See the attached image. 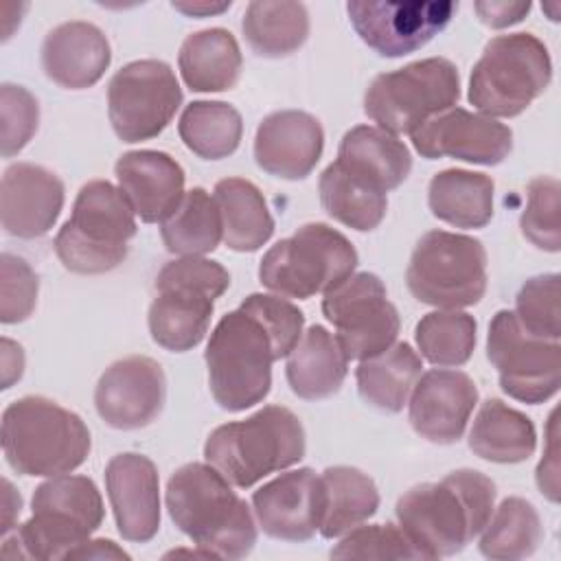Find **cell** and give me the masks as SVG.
Returning <instances> with one entry per match:
<instances>
[{"instance_id": "obj_5", "label": "cell", "mask_w": 561, "mask_h": 561, "mask_svg": "<svg viewBox=\"0 0 561 561\" xmlns=\"http://www.w3.org/2000/svg\"><path fill=\"white\" fill-rule=\"evenodd\" d=\"M280 357L272 331L254 313L241 307L226 313L204 353L213 399L228 412L261 403L272 388V364Z\"/></svg>"}, {"instance_id": "obj_17", "label": "cell", "mask_w": 561, "mask_h": 561, "mask_svg": "<svg viewBox=\"0 0 561 561\" xmlns=\"http://www.w3.org/2000/svg\"><path fill=\"white\" fill-rule=\"evenodd\" d=\"M167 399V377L162 366L145 355L114 362L99 377L94 408L99 416L116 430H138L162 412Z\"/></svg>"}, {"instance_id": "obj_36", "label": "cell", "mask_w": 561, "mask_h": 561, "mask_svg": "<svg viewBox=\"0 0 561 561\" xmlns=\"http://www.w3.org/2000/svg\"><path fill=\"white\" fill-rule=\"evenodd\" d=\"M182 142L204 160H221L237 151L243 121L237 107L224 101H193L178 121Z\"/></svg>"}, {"instance_id": "obj_35", "label": "cell", "mask_w": 561, "mask_h": 561, "mask_svg": "<svg viewBox=\"0 0 561 561\" xmlns=\"http://www.w3.org/2000/svg\"><path fill=\"white\" fill-rule=\"evenodd\" d=\"M160 234L171 254L204 256L217 250L224 232L215 197L202 186L186 191L178 208L160 224Z\"/></svg>"}, {"instance_id": "obj_51", "label": "cell", "mask_w": 561, "mask_h": 561, "mask_svg": "<svg viewBox=\"0 0 561 561\" xmlns=\"http://www.w3.org/2000/svg\"><path fill=\"white\" fill-rule=\"evenodd\" d=\"M173 9L186 13V15H213V13H221L230 7L228 2H171Z\"/></svg>"}, {"instance_id": "obj_23", "label": "cell", "mask_w": 561, "mask_h": 561, "mask_svg": "<svg viewBox=\"0 0 561 561\" xmlns=\"http://www.w3.org/2000/svg\"><path fill=\"white\" fill-rule=\"evenodd\" d=\"M118 188L145 224H162L184 197V169L164 151H127L114 167Z\"/></svg>"}, {"instance_id": "obj_24", "label": "cell", "mask_w": 561, "mask_h": 561, "mask_svg": "<svg viewBox=\"0 0 561 561\" xmlns=\"http://www.w3.org/2000/svg\"><path fill=\"white\" fill-rule=\"evenodd\" d=\"M110 61V42L92 22H64L48 31L42 42V68L46 77L68 90L94 85L105 75Z\"/></svg>"}, {"instance_id": "obj_8", "label": "cell", "mask_w": 561, "mask_h": 561, "mask_svg": "<svg viewBox=\"0 0 561 561\" xmlns=\"http://www.w3.org/2000/svg\"><path fill=\"white\" fill-rule=\"evenodd\" d=\"M552 61L546 44L530 33L493 37L469 77V101L484 116L511 118L546 92Z\"/></svg>"}, {"instance_id": "obj_37", "label": "cell", "mask_w": 561, "mask_h": 561, "mask_svg": "<svg viewBox=\"0 0 561 561\" xmlns=\"http://www.w3.org/2000/svg\"><path fill=\"white\" fill-rule=\"evenodd\" d=\"M543 528L537 508L524 497H506L491 513L480 537V552L495 561L530 557L541 543Z\"/></svg>"}, {"instance_id": "obj_50", "label": "cell", "mask_w": 561, "mask_h": 561, "mask_svg": "<svg viewBox=\"0 0 561 561\" xmlns=\"http://www.w3.org/2000/svg\"><path fill=\"white\" fill-rule=\"evenodd\" d=\"M2 486H4V493H2V535L11 533L15 528V519L20 517V511H22V497L20 493L11 486L9 480H2Z\"/></svg>"}, {"instance_id": "obj_22", "label": "cell", "mask_w": 561, "mask_h": 561, "mask_svg": "<svg viewBox=\"0 0 561 561\" xmlns=\"http://www.w3.org/2000/svg\"><path fill=\"white\" fill-rule=\"evenodd\" d=\"M324 149V131L316 116L300 110L267 114L254 136L256 164L283 180L307 178Z\"/></svg>"}, {"instance_id": "obj_42", "label": "cell", "mask_w": 561, "mask_h": 561, "mask_svg": "<svg viewBox=\"0 0 561 561\" xmlns=\"http://www.w3.org/2000/svg\"><path fill=\"white\" fill-rule=\"evenodd\" d=\"M335 559H425L416 543L394 524H370L348 530L331 550Z\"/></svg>"}, {"instance_id": "obj_25", "label": "cell", "mask_w": 561, "mask_h": 561, "mask_svg": "<svg viewBox=\"0 0 561 561\" xmlns=\"http://www.w3.org/2000/svg\"><path fill=\"white\" fill-rule=\"evenodd\" d=\"M348 370V357L337 337L324 327H309L287 355V383L307 401L327 399L340 390Z\"/></svg>"}, {"instance_id": "obj_7", "label": "cell", "mask_w": 561, "mask_h": 561, "mask_svg": "<svg viewBox=\"0 0 561 561\" xmlns=\"http://www.w3.org/2000/svg\"><path fill=\"white\" fill-rule=\"evenodd\" d=\"M230 287L228 270L204 256L169 261L156 276L149 333L167 351L184 353L208 333L215 300Z\"/></svg>"}, {"instance_id": "obj_12", "label": "cell", "mask_w": 561, "mask_h": 561, "mask_svg": "<svg viewBox=\"0 0 561 561\" xmlns=\"http://www.w3.org/2000/svg\"><path fill=\"white\" fill-rule=\"evenodd\" d=\"M486 357L502 390L522 403H543L561 386V344L528 333L513 311L500 309L486 335Z\"/></svg>"}, {"instance_id": "obj_39", "label": "cell", "mask_w": 561, "mask_h": 561, "mask_svg": "<svg viewBox=\"0 0 561 561\" xmlns=\"http://www.w3.org/2000/svg\"><path fill=\"white\" fill-rule=\"evenodd\" d=\"M33 513H57L83 524L94 533L103 524V500L96 484L85 476H53L42 482L31 500Z\"/></svg>"}, {"instance_id": "obj_32", "label": "cell", "mask_w": 561, "mask_h": 561, "mask_svg": "<svg viewBox=\"0 0 561 561\" xmlns=\"http://www.w3.org/2000/svg\"><path fill=\"white\" fill-rule=\"evenodd\" d=\"M318 191L327 215L353 230H375L386 217V191L348 171L337 160L322 171Z\"/></svg>"}, {"instance_id": "obj_14", "label": "cell", "mask_w": 561, "mask_h": 561, "mask_svg": "<svg viewBox=\"0 0 561 561\" xmlns=\"http://www.w3.org/2000/svg\"><path fill=\"white\" fill-rule=\"evenodd\" d=\"M322 313L335 327L346 357L359 362L392 346L401 327L383 280L373 272L351 274L324 291Z\"/></svg>"}, {"instance_id": "obj_31", "label": "cell", "mask_w": 561, "mask_h": 561, "mask_svg": "<svg viewBox=\"0 0 561 561\" xmlns=\"http://www.w3.org/2000/svg\"><path fill=\"white\" fill-rule=\"evenodd\" d=\"M493 180L467 169H445L430 180L427 204L434 217L456 228H484L493 217Z\"/></svg>"}, {"instance_id": "obj_46", "label": "cell", "mask_w": 561, "mask_h": 561, "mask_svg": "<svg viewBox=\"0 0 561 561\" xmlns=\"http://www.w3.org/2000/svg\"><path fill=\"white\" fill-rule=\"evenodd\" d=\"M559 432H557V410H552L548 419V440L543 449V458L537 465V486L550 500L559 502Z\"/></svg>"}, {"instance_id": "obj_30", "label": "cell", "mask_w": 561, "mask_h": 561, "mask_svg": "<svg viewBox=\"0 0 561 561\" xmlns=\"http://www.w3.org/2000/svg\"><path fill=\"white\" fill-rule=\"evenodd\" d=\"M213 197L221 215L224 243L234 252H256L274 232V219L263 193L243 178L215 184Z\"/></svg>"}, {"instance_id": "obj_10", "label": "cell", "mask_w": 561, "mask_h": 561, "mask_svg": "<svg viewBox=\"0 0 561 561\" xmlns=\"http://www.w3.org/2000/svg\"><path fill=\"white\" fill-rule=\"evenodd\" d=\"M405 283L423 305L471 307L486 291V250L476 237L430 230L412 250Z\"/></svg>"}, {"instance_id": "obj_48", "label": "cell", "mask_w": 561, "mask_h": 561, "mask_svg": "<svg viewBox=\"0 0 561 561\" xmlns=\"http://www.w3.org/2000/svg\"><path fill=\"white\" fill-rule=\"evenodd\" d=\"M24 373V353L22 346L9 337H2V390L11 388Z\"/></svg>"}, {"instance_id": "obj_13", "label": "cell", "mask_w": 561, "mask_h": 561, "mask_svg": "<svg viewBox=\"0 0 561 561\" xmlns=\"http://www.w3.org/2000/svg\"><path fill=\"white\" fill-rule=\"evenodd\" d=\"M182 105V88L167 61L138 59L123 66L107 85V116L123 142L151 140Z\"/></svg>"}, {"instance_id": "obj_2", "label": "cell", "mask_w": 561, "mask_h": 561, "mask_svg": "<svg viewBox=\"0 0 561 561\" xmlns=\"http://www.w3.org/2000/svg\"><path fill=\"white\" fill-rule=\"evenodd\" d=\"M173 524L213 559H241L256 543V524L245 500L208 462L182 465L167 482Z\"/></svg>"}, {"instance_id": "obj_38", "label": "cell", "mask_w": 561, "mask_h": 561, "mask_svg": "<svg viewBox=\"0 0 561 561\" xmlns=\"http://www.w3.org/2000/svg\"><path fill=\"white\" fill-rule=\"evenodd\" d=\"M478 324L473 316L458 309H438L425 313L416 329L414 340L421 357L434 366H462L476 348Z\"/></svg>"}, {"instance_id": "obj_11", "label": "cell", "mask_w": 561, "mask_h": 561, "mask_svg": "<svg viewBox=\"0 0 561 561\" xmlns=\"http://www.w3.org/2000/svg\"><path fill=\"white\" fill-rule=\"evenodd\" d=\"M458 99V68L445 57H427L377 75L364 94V112L377 127L397 136L412 134Z\"/></svg>"}, {"instance_id": "obj_45", "label": "cell", "mask_w": 561, "mask_h": 561, "mask_svg": "<svg viewBox=\"0 0 561 561\" xmlns=\"http://www.w3.org/2000/svg\"><path fill=\"white\" fill-rule=\"evenodd\" d=\"M239 307L254 313L272 331L283 357H287L298 344L305 327V316L287 298L272 294H250Z\"/></svg>"}, {"instance_id": "obj_3", "label": "cell", "mask_w": 561, "mask_h": 561, "mask_svg": "<svg viewBox=\"0 0 561 561\" xmlns=\"http://www.w3.org/2000/svg\"><path fill=\"white\" fill-rule=\"evenodd\" d=\"M83 419L46 397H22L2 412V451L20 476H61L90 454Z\"/></svg>"}, {"instance_id": "obj_44", "label": "cell", "mask_w": 561, "mask_h": 561, "mask_svg": "<svg viewBox=\"0 0 561 561\" xmlns=\"http://www.w3.org/2000/svg\"><path fill=\"white\" fill-rule=\"evenodd\" d=\"M39 278L33 267L15 254L0 256V320L4 324L24 322L37 305Z\"/></svg>"}, {"instance_id": "obj_18", "label": "cell", "mask_w": 561, "mask_h": 561, "mask_svg": "<svg viewBox=\"0 0 561 561\" xmlns=\"http://www.w3.org/2000/svg\"><path fill=\"white\" fill-rule=\"evenodd\" d=\"M252 508L265 535L283 541H307L324 515L322 476L302 467L270 480L252 495Z\"/></svg>"}, {"instance_id": "obj_19", "label": "cell", "mask_w": 561, "mask_h": 561, "mask_svg": "<svg viewBox=\"0 0 561 561\" xmlns=\"http://www.w3.org/2000/svg\"><path fill=\"white\" fill-rule=\"evenodd\" d=\"M476 403L478 388L467 373L434 368L412 388L410 425L430 443L451 445L462 438Z\"/></svg>"}, {"instance_id": "obj_40", "label": "cell", "mask_w": 561, "mask_h": 561, "mask_svg": "<svg viewBox=\"0 0 561 561\" xmlns=\"http://www.w3.org/2000/svg\"><path fill=\"white\" fill-rule=\"evenodd\" d=\"M561 184L557 178L539 175L528 182L526 208L519 217L522 234L539 250L559 252L561 250Z\"/></svg>"}, {"instance_id": "obj_20", "label": "cell", "mask_w": 561, "mask_h": 561, "mask_svg": "<svg viewBox=\"0 0 561 561\" xmlns=\"http://www.w3.org/2000/svg\"><path fill=\"white\" fill-rule=\"evenodd\" d=\"M105 489L118 535L145 543L160 528V478L142 454H118L105 467Z\"/></svg>"}, {"instance_id": "obj_1", "label": "cell", "mask_w": 561, "mask_h": 561, "mask_svg": "<svg viewBox=\"0 0 561 561\" xmlns=\"http://www.w3.org/2000/svg\"><path fill=\"white\" fill-rule=\"evenodd\" d=\"M495 508V484L476 469L423 482L397 502V519L425 559L451 557L482 533Z\"/></svg>"}, {"instance_id": "obj_33", "label": "cell", "mask_w": 561, "mask_h": 561, "mask_svg": "<svg viewBox=\"0 0 561 561\" xmlns=\"http://www.w3.org/2000/svg\"><path fill=\"white\" fill-rule=\"evenodd\" d=\"M324 484V515L320 535L335 539L362 522L373 517L379 508V491L373 478L355 467L335 465L322 471Z\"/></svg>"}, {"instance_id": "obj_41", "label": "cell", "mask_w": 561, "mask_h": 561, "mask_svg": "<svg viewBox=\"0 0 561 561\" xmlns=\"http://www.w3.org/2000/svg\"><path fill=\"white\" fill-rule=\"evenodd\" d=\"M559 274H539L528 278L515 296V318L533 335L559 342L561 307Z\"/></svg>"}, {"instance_id": "obj_26", "label": "cell", "mask_w": 561, "mask_h": 561, "mask_svg": "<svg viewBox=\"0 0 561 561\" xmlns=\"http://www.w3.org/2000/svg\"><path fill=\"white\" fill-rule=\"evenodd\" d=\"M337 162L386 193L397 188L412 169L410 149L394 134L375 125L348 129L342 136Z\"/></svg>"}, {"instance_id": "obj_16", "label": "cell", "mask_w": 561, "mask_h": 561, "mask_svg": "<svg viewBox=\"0 0 561 561\" xmlns=\"http://www.w3.org/2000/svg\"><path fill=\"white\" fill-rule=\"evenodd\" d=\"M410 136L414 149L427 160L456 158L493 167L513 149V131L508 125L456 105L427 118Z\"/></svg>"}, {"instance_id": "obj_49", "label": "cell", "mask_w": 561, "mask_h": 561, "mask_svg": "<svg viewBox=\"0 0 561 561\" xmlns=\"http://www.w3.org/2000/svg\"><path fill=\"white\" fill-rule=\"evenodd\" d=\"M68 559H129V554L110 539H88L77 546Z\"/></svg>"}, {"instance_id": "obj_9", "label": "cell", "mask_w": 561, "mask_h": 561, "mask_svg": "<svg viewBox=\"0 0 561 561\" xmlns=\"http://www.w3.org/2000/svg\"><path fill=\"white\" fill-rule=\"evenodd\" d=\"M355 267L357 252L342 232L327 224H305L263 254L259 278L276 296L307 300L348 278Z\"/></svg>"}, {"instance_id": "obj_43", "label": "cell", "mask_w": 561, "mask_h": 561, "mask_svg": "<svg viewBox=\"0 0 561 561\" xmlns=\"http://www.w3.org/2000/svg\"><path fill=\"white\" fill-rule=\"evenodd\" d=\"M39 123L37 99L22 85L2 83L0 85V142L2 156L11 158L20 153Z\"/></svg>"}, {"instance_id": "obj_27", "label": "cell", "mask_w": 561, "mask_h": 561, "mask_svg": "<svg viewBox=\"0 0 561 561\" xmlns=\"http://www.w3.org/2000/svg\"><path fill=\"white\" fill-rule=\"evenodd\" d=\"M178 66L193 92H224L239 81L243 57L234 35L215 26L191 33L182 42Z\"/></svg>"}, {"instance_id": "obj_6", "label": "cell", "mask_w": 561, "mask_h": 561, "mask_svg": "<svg viewBox=\"0 0 561 561\" xmlns=\"http://www.w3.org/2000/svg\"><path fill=\"white\" fill-rule=\"evenodd\" d=\"M136 234V213L118 186L92 180L77 193L70 219L55 237L61 265L77 274H105L118 267Z\"/></svg>"}, {"instance_id": "obj_28", "label": "cell", "mask_w": 561, "mask_h": 561, "mask_svg": "<svg viewBox=\"0 0 561 561\" xmlns=\"http://www.w3.org/2000/svg\"><path fill=\"white\" fill-rule=\"evenodd\" d=\"M537 432L533 421L500 399H486L471 425L469 449L489 462L513 465L535 454Z\"/></svg>"}, {"instance_id": "obj_47", "label": "cell", "mask_w": 561, "mask_h": 561, "mask_svg": "<svg viewBox=\"0 0 561 561\" xmlns=\"http://www.w3.org/2000/svg\"><path fill=\"white\" fill-rule=\"evenodd\" d=\"M530 7H533L530 2H508V0H486V2L473 4L480 22L491 28H504L522 22L528 15Z\"/></svg>"}, {"instance_id": "obj_15", "label": "cell", "mask_w": 561, "mask_h": 561, "mask_svg": "<svg viewBox=\"0 0 561 561\" xmlns=\"http://www.w3.org/2000/svg\"><path fill=\"white\" fill-rule=\"evenodd\" d=\"M458 11V2L440 0H353L346 4L355 33L381 57H403L423 48Z\"/></svg>"}, {"instance_id": "obj_34", "label": "cell", "mask_w": 561, "mask_h": 561, "mask_svg": "<svg viewBox=\"0 0 561 561\" xmlns=\"http://www.w3.org/2000/svg\"><path fill=\"white\" fill-rule=\"evenodd\" d=\"M241 31L256 55L285 57L305 44L309 13L302 2L254 0L245 7Z\"/></svg>"}, {"instance_id": "obj_4", "label": "cell", "mask_w": 561, "mask_h": 561, "mask_svg": "<svg viewBox=\"0 0 561 561\" xmlns=\"http://www.w3.org/2000/svg\"><path fill=\"white\" fill-rule=\"evenodd\" d=\"M307 449L300 419L283 405H265L245 421L210 432L204 458L232 484L248 489L265 476L302 460Z\"/></svg>"}, {"instance_id": "obj_21", "label": "cell", "mask_w": 561, "mask_h": 561, "mask_svg": "<svg viewBox=\"0 0 561 561\" xmlns=\"http://www.w3.org/2000/svg\"><path fill=\"white\" fill-rule=\"evenodd\" d=\"M64 208V182L33 162L4 169L0 186V219L7 234L37 239L50 232Z\"/></svg>"}, {"instance_id": "obj_29", "label": "cell", "mask_w": 561, "mask_h": 561, "mask_svg": "<svg viewBox=\"0 0 561 561\" xmlns=\"http://www.w3.org/2000/svg\"><path fill=\"white\" fill-rule=\"evenodd\" d=\"M421 368V355L408 342H397L359 362L355 370L357 392L375 410L397 414L408 403Z\"/></svg>"}]
</instances>
